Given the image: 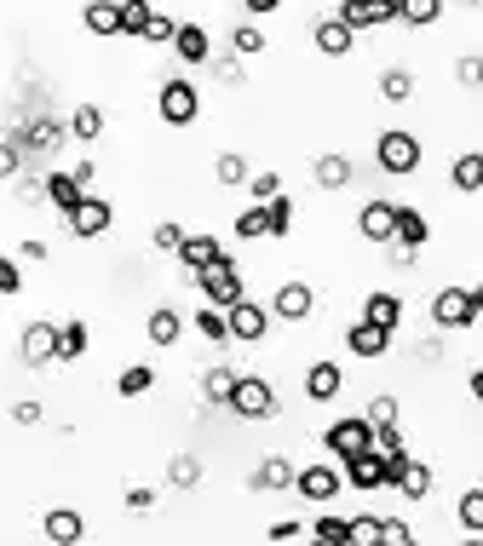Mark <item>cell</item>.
<instances>
[{"mask_svg": "<svg viewBox=\"0 0 483 546\" xmlns=\"http://www.w3.org/2000/svg\"><path fill=\"white\" fill-rule=\"evenodd\" d=\"M127 506H133V512H150V506H156V489H127Z\"/></svg>", "mask_w": 483, "mask_h": 546, "instance_id": "56", "label": "cell"}, {"mask_svg": "<svg viewBox=\"0 0 483 546\" xmlns=\"http://www.w3.org/2000/svg\"><path fill=\"white\" fill-rule=\"evenodd\" d=\"M23 259H29V265H41V259H46V242H35V236H29V242H23Z\"/></svg>", "mask_w": 483, "mask_h": 546, "instance_id": "57", "label": "cell"}, {"mask_svg": "<svg viewBox=\"0 0 483 546\" xmlns=\"http://www.w3.org/2000/svg\"><path fill=\"white\" fill-rule=\"evenodd\" d=\"M380 541H386V546H409L414 529L403 524V518H380Z\"/></svg>", "mask_w": 483, "mask_h": 546, "instance_id": "50", "label": "cell"}, {"mask_svg": "<svg viewBox=\"0 0 483 546\" xmlns=\"http://www.w3.org/2000/svg\"><path fill=\"white\" fill-rule=\"evenodd\" d=\"M110 219H115V207L104 202V196H81V202L64 213V225H69V236H81V242H98L104 230H110Z\"/></svg>", "mask_w": 483, "mask_h": 546, "instance_id": "5", "label": "cell"}, {"mask_svg": "<svg viewBox=\"0 0 483 546\" xmlns=\"http://www.w3.org/2000/svg\"><path fill=\"white\" fill-rule=\"evenodd\" d=\"M437 18H443V0H397V23H409V29H426Z\"/></svg>", "mask_w": 483, "mask_h": 546, "instance_id": "28", "label": "cell"}, {"mask_svg": "<svg viewBox=\"0 0 483 546\" xmlns=\"http://www.w3.org/2000/svg\"><path fill=\"white\" fill-rule=\"evenodd\" d=\"M357 230H363L368 242H380V248H386L391 230H397V207H391V202H363V213H357Z\"/></svg>", "mask_w": 483, "mask_h": 546, "instance_id": "18", "label": "cell"}, {"mask_svg": "<svg viewBox=\"0 0 483 546\" xmlns=\"http://www.w3.org/2000/svg\"><path fill=\"white\" fill-rule=\"evenodd\" d=\"M449 184H455V190H466V196H478V190H483V150H466V156H455V167H449Z\"/></svg>", "mask_w": 483, "mask_h": 546, "instance_id": "23", "label": "cell"}, {"mask_svg": "<svg viewBox=\"0 0 483 546\" xmlns=\"http://www.w3.org/2000/svg\"><path fill=\"white\" fill-rule=\"evenodd\" d=\"M242 6H248L253 18H265V12H276V6H282V0H242Z\"/></svg>", "mask_w": 483, "mask_h": 546, "instance_id": "59", "label": "cell"}, {"mask_svg": "<svg viewBox=\"0 0 483 546\" xmlns=\"http://www.w3.org/2000/svg\"><path fill=\"white\" fill-rule=\"evenodd\" d=\"M23 150H58V121H29L23 127Z\"/></svg>", "mask_w": 483, "mask_h": 546, "instance_id": "37", "label": "cell"}, {"mask_svg": "<svg viewBox=\"0 0 483 546\" xmlns=\"http://www.w3.org/2000/svg\"><path fill=\"white\" fill-rule=\"evenodd\" d=\"M225 317H230V340H242V345H259L265 334H271V311H265V305H253L248 294L236 299Z\"/></svg>", "mask_w": 483, "mask_h": 546, "instance_id": "8", "label": "cell"}, {"mask_svg": "<svg viewBox=\"0 0 483 546\" xmlns=\"http://www.w3.org/2000/svg\"><path fill=\"white\" fill-rule=\"evenodd\" d=\"M173 35H179V23L167 18V12H150V23H144V35H138V41H156V46H173Z\"/></svg>", "mask_w": 483, "mask_h": 546, "instance_id": "42", "label": "cell"}, {"mask_svg": "<svg viewBox=\"0 0 483 546\" xmlns=\"http://www.w3.org/2000/svg\"><path fill=\"white\" fill-rule=\"evenodd\" d=\"M230 414L236 420H265L276 414V391L259 380V374H236V391H230Z\"/></svg>", "mask_w": 483, "mask_h": 546, "instance_id": "3", "label": "cell"}, {"mask_svg": "<svg viewBox=\"0 0 483 546\" xmlns=\"http://www.w3.org/2000/svg\"><path fill=\"white\" fill-rule=\"evenodd\" d=\"M455 75H460V87H483V58H460Z\"/></svg>", "mask_w": 483, "mask_h": 546, "instance_id": "52", "label": "cell"}, {"mask_svg": "<svg viewBox=\"0 0 483 546\" xmlns=\"http://www.w3.org/2000/svg\"><path fill=\"white\" fill-rule=\"evenodd\" d=\"M374 449H380V455H409V443H403L397 426H374Z\"/></svg>", "mask_w": 483, "mask_h": 546, "instance_id": "46", "label": "cell"}, {"mask_svg": "<svg viewBox=\"0 0 483 546\" xmlns=\"http://www.w3.org/2000/svg\"><path fill=\"white\" fill-rule=\"evenodd\" d=\"M81 196H87V184L75 179V173H52V179H46V202L58 207V213H69Z\"/></svg>", "mask_w": 483, "mask_h": 546, "instance_id": "27", "label": "cell"}, {"mask_svg": "<svg viewBox=\"0 0 483 546\" xmlns=\"http://www.w3.org/2000/svg\"><path fill=\"white\" fill-rule=\"evenodd\" d=\"M230 391H236V368H207L202 374V397L207 403H230Z\"/></svg>", "mask_w": 483, "mask_h": 546, "instance_id": "34", "label": "cell"}, {"mask_svg": "<svg viewBox=\"0 0 483 546\" xmlns=\"http://www.w3.org/2000/svg\"><path fill=\"white\" fill-rule=\"evenodd\" d=\"M213 259H225V242H219V236H190V230H184V242H179V265L184 271L196 276V271H207Z\"/></svg>", "mask_w": 483, "mask_h": 546, "instance_id": "16", "label": "cell"}, {"mask_svg": "<svg viewBox=\"0 0 483 546\" xmlns=\"http://www.w3.org/2000/svg\"><path fill=\"white\" fill-rule=\"evenodd\" d=\"M311 41H317L322 58H345V52L357 46V29H351V23H340V18H322L317 29H311Z\"/></svg>", "mask_w": 483, "mask_h": 546, "instance_id": "17", "label": "cell"}, {"mask_svg": "<svg viewBox=\"0 0 483 546\" xmlns=\"http://www.w3.org/2000/svg\"><path fill=\"white\" fill-rule=\"evenodd\" d=\"M265 219H271V236H288V225H294V202H288V196H271V202H265Z\"/></svg>", "mask_w": 483, "mask_h": 546, "instance_id": "43", "label": "cell"}, {"mask_svg": "<svg viewBox=\"0 0 483 546\" xmlns=\"http://www.w3.org/2000/svg\"><path fill=\"white\" fill-rule=\"evenodd\" d=\"M460 529L466 535H483V489H466L460 495Z\"/></svg>", "mask_w": 483, "mask_h": 546, "instance_id": "39", "label": "cell"}, {"mask_svg": "<svg viewBox=\"0 0 483 546\" xmlns=\"http://www.w3.org/2000/svg\"><path fill=\"white\" fill-rule=\"evenodd\" d=\"M311 535H317L322 546H351V518H317Z\"/></svg>", "mask_w": 483, "mask_h": 546, "instance_id": "38", "label": "cell"}, {"mask_svg": "<svg viewBox=\"0 0 483 546\" xmlns=\"http://www.w3.org/2000/svg\"><path fill=\"white\" fill-rule=\"evenodd\" d=\"M391 242H403V248H426V213L420 207H397V230H391Z\"/></svg>", "mask_w": 483, "mask_h": 546, "instance_id": "24", "label": "cell"}, {"mask_svg": "<svg viewBox=\"0 0 483 546\" xmlns=\"http://www.w3.org/2000/svg\"><path fill=\"white\" fill-rule=\"evenodd\" d=\"M363 414H368V426H397V397H374Z\"/></svg>", "mask_w": 483, "mask_h": 546, "instance_id": "47", "label": "cell"}, {"mask_svg": "<svg viewBox=\"0 0 483 546\" xmlns=\"http://www.w3.org/2000/svg\"><path fill=\"white\" fill-rule=\"evenodd\" d=\"M236 236H248V242H259V236H271V219H265V207H248V213L236 219Z\"/></svg>", "mask_w": 483, "mask_h": 546, "instance_id": "44", "label": "cell"}, {"mask_svg": "<svg viewBox=\"0 0 483 546\" xmlns=\"http://www.w3.org/2000/svg\"><path fill=\"white\" fill-rule=\"evenodd\" d=\"M144 334H150V345H179L184 317L173 311V305H156V311H150V322H144Z\"/></svg>", "mask_w": 483, "mask_h": 546, "instance_id": "22", "label": "cell"}, {"mask_svg": "<svg viewBox=\"0 0 483 546\" xmlns=\"http://www.w3.org/2000/svg\"><path fill=\"white\" fill-rule=\"evenodd\" d=\"M41 535L46 541H58V546H75L81 535H87V518H81L75 506H52V512L41 518Z\"/></svg>", "mask_w": 483, "mask_h": 546, "instance_id": "15", "label": "cell"}, {"mask_svg": "<svg viewBox=\"0 0 483 546\" xmlns=\"http://www.w3.org/2000/svg\"><path fill=\"white\" fill-rule=\"evenodd\" d=\"M472 305H478V322H483V282L472 288Z\"/></svg>", "mask_w": 483, "mask_h": 546, "instance_id": "61", "label": "cell"}, {"mask_svg": "<svg viewBox=\"0 0 483 546\" xmlns=\"http://www.w3.org/2000/svg\"><path fill=\"white\" fill-rule=\"evenodd\" d=\"M432 322H437V328H478L472 288H443V294L432 299Z\"/></svg>", "mask_w": 483, "mask_h": 546, "instance_id": "7", "label": "cell"}, {"mask_svg": "<svg viewBox=\"0 0 483 546\" xmlns=\"http://www.w3.org/2000/svg\"><path fill=\"white\" fill-rule=\"evenodd\" d=\"M173 52H179L184 64H207V58H213V41H207L202 23H179V35H173Z\"/></svg>", "mask_w": 483, "mask_h": 546, "instance_id": "21", "label": "cell"}, {"mask_svg": "<svg viewBox=\"0 0 483 546\" xmlns=\"http://www.w3.org/2000/svg\"><path fill=\"white\" fill-rule=\"evenodd\" d=\"M334 18L351 29H380V23H397V0H340Z\"/></svg>", "mask_w": 483, "mask_h": 546, "instance_id": "11", "label": "cell"}, {"mask_svg": "<svg viewBox=\"0 0 483 546\" xmlns=\"http://www.w3.org/2000/svg\"><path fill=\"white\" fill-rule=\"evenodd\" d=\"M294 460H282V455H271V460H259V472H253V489H294Z\"/></svg>", "mask_w": 483, "mask_h": 546, "instance_id": "26", "label": "cell"}, {"mask_svg": "<svg viewBox=\"0 0 483 546\" xmlns=\"http://www.w3.org/2000/svg\"><path fill=\"white\" fill-rule=\"evenodd\" d=\"M230 46H236V52H265V35H259V29H253V23H242V29H236V35H230Z\"/></svg>", "mask_w": 483, "mask_h": 546, "instance_id": "51", "label": "cell"}, {"mask_svg": "<svg viewBox=\"0 0 483 546\" xmlns=\"http://www.w3.org/2000/svg\"><path fill=\"white\" fill-rule=\"evenodd\" d=\"M340 386H345L340 363H311V368H305V397H311V403H334Z\"/></svg>", "mask_w": 483, "mask_h": 546, "instance_id": "20", "label": "cell"}, {"mask_svg": "<svg viewBox=\"0 0 483 546\" xmlns=\"http://www.w3.org/2000/svg\"><path fill=\"white\" fill-rule=\"evenodd\" d=\"M150 242H156V253H179V242H184V230L173 225V219H161V225H156V236H150Z\"/></svg>", "mask_w": 483, "mask_h": 546, "instance_id": "48", "label": "cell"}, {"mask_svg": "<svg viewBox=\"0 0 483 546\" xmlns=\"http://www.w3.org/2000/svg\"><path fill=\"white\" fill-rule=\"evenodd\" d=\"M363 317L397 334V328H403V299H397V294H368V299H363Z\"/></svg>", "mask_w": 483, "mask_h": 546, "instance_id": "25", "label": "cell"}, {"mask_svg": "<svg viewBox=\"0 0 483 546\" xmlns=\"http://www.w3.org/2000/svg\"><path fill=\"white\" fill-rule=\"evenodd\" d=\"M23 167V144H0V179H12Z\"/></svg>", "mask_w": 483, "mask_h": 546, "instance_id": "54", "label": "cell"}, {"mask_svg": "<svg viewBox=\"0 0 483 546\" xmlns=\"http://www.w3.org/2000/svg\"><path fill=\"white\" fill-rule=\"evenodd\" d=\"M167 483H173V489H196V483H202V460H196V455H173Z\"/></svg>", "mask_w": 483, "mask_h": 546, "instance_id": "36", "label": "cell"}, {"mask_svg": "<svg viewBox=\"0 0 483 546\" xmlns=\"http://www.w3.org/2000/svg\"><path fill=\"white\" fill-rule=\"evenodd\" d=\"M12 420H18V426H41V403H18Z\"/></svg>", "mask_w": 483, "mask_h": 546, "instance_id": "55", "label": "cell"}, {"mask_svg": "<svg viewBox=\"0 0 483 546\" xmlns=\"http://www.w3.org/2000/svg\"><path fill=\"white\" fill-rule=\"evenodd\" d=\"M150 386H156V368H144V363L115 374V391H121V397H138V391H150Z\"/></svg>", "mask_w": 483, "mask_h": 546, "instance_id": "35", "label": "cell"}, {"mask_svg": "<svg viewBox=\"0 0 483 546\" xmlns=\"http://www.w3.org/2000/svg\"><path fill=\"white\" fill-rule=\"evenodd\" d=\"M472 397H478V403H483V368H478V374H472Z\"/></svg>", "mask_w": 483, "mask_h": 546, "instance_id": "60", "label": "cell"}, {"mask_svg": "<svg viewBox=\"0 0 483 546\" xmlns=\"http://www.w3.org/2000/svg\"><path fill=\"white\" fill-rule=\"evenodd\" d=\"M351 546H380V518H351Z\"/></svg>", "mask_w": 483, "mask_h": 546, "instance_id": "49", "label": "cell"}, {"mask_svg": "<svg viewBox=\"0 0 483 546\" xmlns=\"http://www.w3.org/2000/svg\"><path fill=\"white\" fill-rule=\"evenodd\" d=\"M196 334H202L207 345H225L230 340V317L219 311V305H202V311H196Z\"/></svg>", "mask_w": 483, "mask_h": 546, "instance_id": "29", "label": "cell"}, {"mask_svg": "<svg viewBox=\"0 0 483 546\" xmlns=\"http://www.w3.org/2000/svg\"><path fill=\"white\" fill-rule=\"evenodd\" d=\"M311 173H317L322 190H345V184H351V161H345V156H317Z\"/></svg>", "mask_w": 483, "mask_h": 546, "instance_id": "30", "label": "cell"}, {"mask_svg": "<svg viewBox=\"0 0 483 546\" xmlns=\"http://www.w3.org/2000/svg\"><path fill=\"white\" fill-rule=\"evenodd\" d=\"M380 98H386V104H409L414 98V75L409 69H386V75H380Z\"/></svg>", "mask_w": 483, "mask_h": 546, "instance_id": "33", "label": "cell"}, {"mask_svg": "<svg viewBox=\"0 0 483 546\" xmlns=\"http://www.w3.org/2000/svg\"><path fill=\"white\" fill-rule=\"evenodd\" d=\"M311 311H317V294H311V282H282V288H276L271 317H282V322H305Z\"/></svg>", "mask_w": 483, "mask_h": 546, "instance_id": "13", "label": "cell"}, {"mask_svg": "<svg viewBox=\"0 0 483 546\" xmlns=\"http://www.w3.org/2000/svg\"><path fill=\"white\" fill-rule=\"evenodd\" d=\"M374 156H380V167H386V173H414V167H420V138L403 133V127H391V133H380Z\"/></svg>", "mask_w": 483, "mask_h": 546, "instance_id": "6", "label": "cell"}, {"mask_svg": "<svg viewBox=\"0 0 483 546\" xmlns=\"http://www.w3.org/2000/svg\"><path fill=\"white\" fill-rule=\"evenodd\" d=\"M58 357L64 363L87 357V322H58Z\"/></svg>", "mask_w": 483, "mask_h": 546, "instance_id": "32", "label": "cell"}, {"mask_svg": "<svg viewBox=\"0 0 483 546\" xmlns=\"http://www.w3.org/2000/svg\"><path fill=\"white\" fill-rule=\"evenodd\" d=\"M23 288V271H18V259H0V294H18Z\"/></svg>", "mask_w": 483, "mask_h": 546, "instance_id": "53", "label": "cell"}, {"mask_svg": "<svg viewBox=\"0 0 483 546\" xmlns=\"http://www.w3.org/2000/svg\"><path fill=\"white\" fill-rule=\"evenodd\" d=\"M69 133L81 138V144H92V138L104 133V110H98V104H75V115H69Z\"/></svg>", "mask_w": 483, "mask_h": 546, "instance_id": "31", "label": "cell"}, {"mask_svg": "<svg viewBox=\"0 0 483 546\" xmlns=\"http://www.w3.org/2000/svg\"><path fill=\"white\" fill-rule=\"evenodd\" d=\"M299 535H305L299 524H271V541H299Z\"/></svg>", "mask_w": 483, "mask_h": 546, "instance_id": "58", "label": "cell"}, {"mask_svg": "<svg viewBox=\"0 0 483 546\" xmlns=\"http://www.w3.org/2000/svg\"><path fill=\"white\" fill-rule=\"evenodd\" d=\"M196 288H202V299H207V305L230 311V305L242 299V271L230 265V253H225V259H213L207 271H196Z\"/></svg>", "mask_w": 483, "mask_h": 546, "instance_id": "1", "label": "cell"}, {"mask_svg": "<svg viewBox=\"0 0 483 546\" xmlns=\"http://www.w3.org/2000/svg\"><path fill=\"white\" fill-rule=\"evenodd\" d=\"M156 110H161V121H167V127H190V121L202 115V92L190 87V81H161Z\"/></svg>", "mask_w": 483, "mask_h": 546, "instance_id": "4", "label": "cell"}, {"mask_svg": "<svg viewBox=\"0 0 483 546\" xmlns=\"http://www.w3.org/2000/svg\"><path fill=\"white\" fill-rule=\"evenodd\" d=\"M213 179L219 184H248V161L236 156V150H225V156L213 161Z\"/></svg>", "mask_w": 483, "mask_h": 546, "instance_id": "41", "label": "cell"}, {"mask_svg": "<svg viewBox=\"0 0 483 546\" xmlns=\"http://www.w3.org/2000/svg\"><path fill=\"white\" fill-rule=\"evenodd\" d=\"M340 466H345V483L351 489H386V455L380 449H363V455L340 460Z\"/></svg>", "mask_w": 483, "mask_h": 546, "instance_id": "14", "label": "cell"}, {"mask_svg": "<svg viewBox=\"0 0 483 546\" xmlns=\"http://www.w3.org/2000/svg\"><path fill=\"white\" fill-rule=\"evenodd\" d=\"M322 443H328L334 460H351V455H363V449H374V426H368V414H351V420H334L322 432Z\"/></svg>", "mask_w": 483, "mask_h": 546, "instance_id": "2", "label": "cell"}, {"mask_svg": "<svg viewBox=\"0 0 483 546\" xmlns=\"http://www.w3.org/2000/svg\"><path fill=\"white\" fill-rule=\"evenodd\" d=\"M248 196L265 207L271 196H282V179H276V173H248Z\"/></svg>", "mask_w": 483, "mask_h": 546, "instance_id": "45", "label": "cell"}, {"mask_svg": "<svg viewBox=\"0 0 483 546\" xmlns=\"http://www.w3.org/2000/svg\"><path fill=\"white\" fill-rule=\"evenodd\" d=\"M345 351H351V357H363V363H374V357H386L391 351V328H380V322H351V328H345Z\"/></svg>", "mask_w": 483, "mask_h": 546, "instance_id": "10", "label": "cell"}, {"mask_svg": "<svg viewBox=\"0 0 483 546\" xmlns=\"http://www.w3.org/2000/svg\"><path fill=\"white\" fill-rule=\"evenodd\" d=\"M294 489H299V495H305V501H334V495H340V489H345V472H340V466H299V472H294Z\"/></svg>", "mask_w": 483, "mask_h": 546, "instance_id": "9", "label": "cell"}, {"mask_svg": "<svg viewBox=\"0 0 483 546\" xmlns=\"http://www.w3.org/2000/svg\"><path fill=\"white\" fill-rule=\"evenodd\" d=\"M81 23H87V35H98V41L121 35V0H87L81 6Z\"/></svg>", "mask_w": 483, "mask_h": 546, "instance_id": "19", "label": "cell"}, {"mask_svg": "<svg viewBox=\"0 0 483 546\" xmlns=\"http://www.w3.org/2000/svg\"><path fill=\"white\" fill-rule=\"evenodd\" d=\"M18 357L29 368H46L52 357H58V328H52V322H29L23 340H18Z\"/></svg>", "mask_w": 483, "mask_h": 546, "instance_id": "12", "label": "cell"}, {"mask_svg": "<svg viewBox=\"0 0 483 546\" xmlns=\"http://www.w3.org/2000/svg\"><path fill=\"white\" fill-rule=\"evenodd\" d=\"M150 0H121V35H144V23H150Z\"/></svg>", "mask_w": 483, "mask_h": 546, "instance_id": "40", "label": "cell"}]
</instances>
